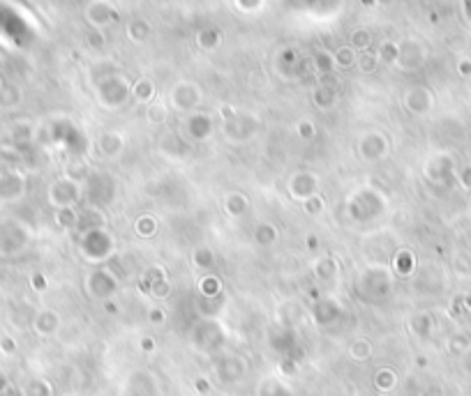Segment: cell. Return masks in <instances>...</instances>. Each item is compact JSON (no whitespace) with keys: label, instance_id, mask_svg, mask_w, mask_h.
<instances>
[{"label":"cell","instance_id":"7a4b0ae2","mask_svg":"<svg viewBox=\"0 0 471 396\" xmlns=\"http://www.w3.org/2000/svg\"><path fill=\"white\" fill-rule=\"evenodd\" d=\"M465 371H467L469 376H471V348L465 352Z\"/></svg>","mask_w":471,"mask_h":396},{"label":"cell","instance_id":"6da1fadb","mask_svg":"<svg viewBox=\"0 0 471 396\" xmlns=\"http://www.w3.org/2000/svg\"><path fill=\"white\" fill-rule=\"evenodd\" d=\"M462 185L471 189V168H467V171L462 173Z\"/></svg>","mask_w":471,"mask_h":396}]
</instances>
